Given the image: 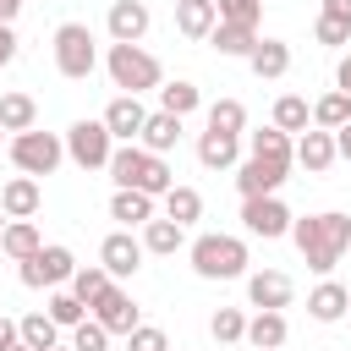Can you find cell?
Wrapping results in <instances>:
<instances>
[{"mask_svg": "<svg viewBox=\"0 0 351 351\" xmlns=\"http://www.w3.org/2000/svg\"><path fill=\"white\" fill-rule=\"evenodd\" d=\"M148 154H170L176 143H181V115H165V110H154L148 115V126H143V137H137Z\"/></svg>", "mask_w": 351, "mask_h": 351, "instance_id": "25", "label": "cell"}, {"mask_svg": "<svg viewBox=\"0 0 351 351\" xmlns=\"http://www.w3.org/2000/svg\"><path fill=\"white\" fill-rule=\"evenodd\" d=\"M66 159H71L77 170H110V159H115L110 126H104V121H77V126L66 132Z\"/></svg>", "mask_w": 351, "mask_h": 351, "instance_id": "7", "label": "cell"}, {"mask_svg": "<svg viewBox=\"0 0 351 351\" xmlns=\"http://www.w3.org/2000/svg\"><path fill=\"white\" fill-rule=\"evenodd\" d=\"M44 313H49V318H55V324H60V329H77V324H88V307H82V302H77V296H71V291H55V296H49V307H44Z\"/></svg>", "mask_w": 351, "mask_h": 351, "instance_id": "38", "label": "cell"}, {"mask_svg": "<svg viewBox=\"0 0 351 351\" xmlns=\"http://www.w3.org/2000/svg\"><path fill=\"white\" fill-rule=\"evenodd\" d=\"M11 351H33V346H11Z\"/></svg>", "mask_w": 351, "mask_h": 351, "instance_id": "50", "label": "cell"}, {"mask_svg": "<svg viewBox=\"0 0 351 351\" xmlns=\"http://www.w3.org/2000/svg\"><path fill=\"white\" fill-rule=\"evenodd\" d=\"M5 154H11V165L22 170V176H55V165L66 159V137H55V132H16L11 143H5Z\"/></svg>", "mask_w": 351, "mask_h": 351, "instance_id": "5", "label": "cell"}, {"mask_svg": "<svg viewBox=\"0 0 351 351\" xmlns=\"http://www.w3.org/2000/svg\"><path fill=\"white\" fill-rule=\"evenodd\" d=\"M335 88H340V93H351V55L335 66Z\"/></svg>", "mask_w": 351, "mask_h": 351, "instance_id": "47", "label": "cell"}, {"mask_svg": "<svg viewBox=\"0 0 351 351\" xmlns=\"http://www.w3.org/2000/svg\"><path fill=\"white\" fill-rule=\"evenodd\" d=\"M143 247L159 252V258H176V252L186 247V230H181L176 219H148V225H143Z\"/></svg>", "mask_w": 351, "mask_h": 351, "instance_id": "30", "label": "cell"}, {"mask_svg": "<svg viewBox=\"0 0 351 351\" xmlns=\"http://www.w3.org/2000/svg\"><path fill=\"white\" fill-rule=\"evenodd\" d=\"M93 66H99V49H93L88 22H60L55 27V71L82 82V77H93Z\"/></svg>", "mask_w": 351, "mask_h": 351, "instance_id": "6", "label": "cell"}, {"mask_svg": "<svg viewBox=\"0 0 351 351\" xmlns=\"http://www.w3.org/2000/svg\"><path fill=\"white\" fill-rule=\"evenodd\" d=\"M291 225H296V214H291L280 197H241V230H247V236L280 241V236H291Z\"/></svg>", "mask_w": 351, "mask_h": 351, "instance_id": "9", "label": "cell"}, {"mask_svg": "<svg viewBox=\"0 0 351 351\" xmlns=\"http://www.w3.org/2000/svg\"><path fill=\"white\" fill-rule=\"evenodd\" d=\"M110 219H121L126 230H132V225H148V219H154V197H148V192H121V186H115Z\"/></svg>", "mask_w": 351, "mask_h": 351, "instance_id": "29", "label": "cell"}, {"mask_svg": "<svg viewBox=\"0 0 351 351\" xmlns=\"http://www.w3.org/2000/svg\"><path fill=\"white\" fill-rule=\"evenodd\" d=\"M110 181L121 192H148V197H165L176 186V170L165 165V154H148L143 143H121L115 159H110Z\"/></svg>", "mask_w": 351, "mask_h": 351, "instance_id": "2", "label": "cell"}, {"mask_svg": "<svg viewBox=\"0 0 351 351\" xmlns=\"http://www.w3.org/2000/svg\"><path fill=\"white\" fill-rule=\"evenodd\" d=\"M197 104H203L197 82H165V88H159V110H165V115H181V121H186Z\"/></svg>", "mask_w": 351, "mask_h": 351, "instance_id": "36", "label": "cell"}, {"mask_svg": "<svg viewBox=\"0 0 351 351\" xmlns=\"http://www.w3.org/2000/svg\"><path fill=\"white\" fill-rule=\"evenodd\" d=\"M247 154H252V159H285V165H296V143H291L280 126L247 132Z\"/></svg>", "mask_w": 351, "mask_h": 351, "instance_id": "26", "label": "cell"}, {"mask_svg": "<svg viewBox=\"0 0 351 351\" xmlns=\"http://www.w3.org/2000/svg\"><path fill=\"white\" fill-rule=\"evenodd\" d=\"M55 351H71V346H55Z\"/></svg>", "mask_w": 351, "mask_h": 351, "instance_id": "51", "label": "cell"}, {"mask_svg": "<svg viewBox=\"0 0 351 351\" xmlns=\"http://www.w3.org/2000/svg\"><path fill=\"white\" fill-rule=\"evenodd\" d=\"M324 16H335V22H351V0H324Z\"/></svg>", "mask_w": 351, "mask_h": 351, "instance_id": "45", "label": "cell"}, {"mask_svg": "<svg viewBox=\"0 0 351 351\" xmlns=\"http://www.w3.org/2000/svg\"><path fill=\"white\" fill-rule=\"evenodd\" d=\"M291 296H296L291 274H280V269H258V274H247V302H252L258 313H285Z\"/></svg>", "mask_w": 351, "mask_h": 351, "instance_id": "13", "label": "cell"}, {"mask_svg": "<svg viewBox=\"0 0 351 351\" xmlns=\"http://www.w3.org/2000/svg\"><path fill=\"white\" fill-rule=\"evenodd\" d=\"M214 27H219L214 0H176V33L181 38H208Z\"/></svg>", "mask_w": 351, "mask_h": 351, "instance_id": "19", "label": "cell"}, {"mask_svg": "<svg viewBox=\"0 0 351 351\" xmlns=\"http://www.w3.org/2000/svg\"><path fill=\"white\" fill-rule=\"evenodd\" d=\"M126 351H170V335H165L159 324H137V329L126 335Z\"/></svg>", "mask_w": 351, "mask_h": 351, "instance_id": "41", "label": "cell"}, {"mask_svg": "<svg viewBox=\"0 0 351 351\" xmlns=\"http://www.w3.org/2000/svg\"><path fill=\"white\" fill-rule=\"evenodd\" d=\"M38 203H44V192H38L33 176H11V181L0 186V208H5V219H33Z\"/></svg>", "mask_w": 351, "mask_h": 351, "instance_id": "18", "label": "cell"}, {"mask_svg": "<svg viewBox=\"0 0 351 351\" xmlns=\"http://www.w3.org/2000/svg\"><path fill=\"white\" fill-rule=\"evenodd\" d=\"M71 351H110V329H104L99 318L77 324V329H71Z\"/></svg>", "mask_w": 351, "mask_h": 351, "instance_id": "40", "label": "cell"}, {"mask_svg": "<svg viewBox=\"0 0 351 351\" xmlns=\"http://www.w3.org/2000/svg\"><path fill=\"white\" fill-rule=\"evenodd\" d=\"M313 38H318V44H329V49H340V44H351V22H335V16H324V11H318Z\"/></svg>", "mask_w": 351, "mask_h": 351, "instance_id": "42", "label": "cell"}, {"mask_svg": "<svg viewBox=\"0 0 351 351\" xmlns=\"http://www.w3.org/2000/svg\"><path fill=\"white\" fill-rule=\"evenodd\" d=\"M16 11H22V0H0V27H11V22H16Z\"/></svg>", "mask_w": 351, "mask_h": 351, "instance_id": "48", "label": "cell"}, {"mask_svg": "<svg viewBox=\"0 0 351 351\" xmlns=\"http://www.w3.org/2000/svg\"><path fill=\"white\" fill-rule=\"evenodd\" d=\"M247 66H252V77L274 82V77L291 71V44H285V38H258V49L247 55Z\"/></svg>", "mask_w": 351, "mask_h": 351, "instance_id": "20", "label": "cell"}, {"mask_svg": "<svg viewBox=\"0 0 351 351\" xmlns=\"http://www.w3.org/2000/svg\"><path fill=\"white\" fill-rule=\"evenodd\" d=\"M346 121H351V93L329 88L324 99H313V126H318V132H340Z\"/></svg>", "mask_w": 351, "mask_h": 351, "instance_id": "32", "label": "cell"}, {"mask_svg": "<svg viewBox=\"0 0 351 351\" xmlns=\"http://www.w3.org/2000/svg\"><path fill=\"white\" fill-rule=\"evenodd\" d=\"M104 66H110V82L121 88V93H148V88H159V60L143 49V44H110V55H104Z\"/></svg>", "mask_w": 351, "mask_h": 351, "instance_id": "4", "label": "cell"}, {"mask_svg": "<svg viewBox=\"0 0 351 351\" xmlns=\"http://www.w3.org/2000/svg\"><path fill=\"white\" fill-rule=\"evenodd\" d=\"M351 313V291L340 285V280H318L313 291H307V318L313 324H340Z\"/></svg>", "mask_w": 351, "mask_h": 351, "instance_id": "15", "label": "cell"}, {"mask_svg": "<svg viewBox=\"0 0 351 351\" xmlns=\"http://www.w3.org/2000/svg\"><path fill=\"white\" fill-rule=\"evenodd\" d=\"M208 44H214L219 55H236V60H247V55L258 49V27H236V22H219V27L208 33Z\"/></svg>", "mask_w": 351, "mask_h": 351, "instance_id": "27", "label": "cell"}, {"mask_svg": "<svg viewBox=\"0 0 351 351\" xmlns=\"http://www.w3.org/2000/svg\"><path fill=\"white\" fill-rule=\"evenodd\" d=\"M335 154H340V159H351V121L335 132Z\"/></svg>", "mask_w": 351, "mask_h": 351, "instance_id": "46", "label": "cell"}, {"mask_svg": "<svg viewBox=\"0 0 351 351\" xmlns=\"http://www.w3.org/2000/svg\"><path fill=\"white\" fill-rule=\"evenodd\" d=\"M143 258H148V247H143V236H132V230H110V236L99 241V263L110 269V280L137 274V269H143Z\"/></svg>", "mask_w": 351, "mask_h": 351, "instance_id": "12", "label": "cell"}, {"mask_svg": "<svg viewBox=\"0 0 351 351\" xmlns=\"http://www.w3.org/2000/svg\"><path fill=\"white\" fill-rule=\"evenodd\" d=\"M291 181V165L285 159H241L236 165V192L241 197H280V186Z\"/></svg>", "mask_w": 351, "mask_h": 351, "instance_id": "10", "label": "cell"}, {"mask_svg": "<svg viewBox=\"0 0 351 351\" xmlns=\"http://www.w3.org/2000/svg\"><path fill=\"white\" fill-rule=\"evenodd\" d=\"M197 280H241L247 274V241L241 236H225V230H203L192 247H186Z\"/></svg>", "mask_w": 351, "mask_h": 351, "instance_id": "3", "label": "cell"}, {"mask_svg": "<svg viewBox=\"0 0 351 351\" xmlns=\"http://www.w3.org/2000/svg\"><path fill=\"white\" fill-rule=\"evenodd\" d=\"M5 225H11V219H5V208H0V236H5Z\"/></svg>", "mask_w": 351, "mask_h": 351, "instance_id": "49", "label": "cell"}, {"mask_svg": "<svg viewBox=\"0 0 351 351\" xmlns=\"http://www.w3.org/2000/svg\"><path fill=\"white\" fill-rule=\"evenodd\" d=\"M214 11H219V22L258 27V16H263V0H214Z\"/></svg>", "mask_w": 351, "mask_h": 351, "instance_id": "39", "label": "cell"}, {"mask_svg": "<svg viewBox=\"0 0 351 351\" xmlns=\"http://www.w3.org/2000/svg\"><path fill=\"white\" fill-rule=\"evenodd\" d=\"M33 126H38V104L27 93H5L0 99V132L16 137V132H33Z\"/></svg>", "mask_w": 351, "mask_h": 351, "instance_id": "33", "label": "cell"}, {"mask_svg": "<svg viewBox=\"0 0 351 351\" xmlns=\"http://www.w3.org/2000/svg\"><path fill=\"white\" fill-rule=\"evenodd\" d=\"M346 318H351V313H346Z\"/></svg>", "mask_w": 351, "mask_h": 351, "instance_id": "52", "label": "cell"}, {"mask_svg": "<svg viewBox=\"0 0 351 351\" xmlns=\"http://www.w3.org/2000/svg\"><path fill=\"white\" fill-rule=\"evenodd\" d=\"M274 126H280L285 137L313 132V104H307L302 93H280V99H274Z\"/></svg>", "mask_w": 351, "mask_h": 351, "instance_id": "23", "label": "cell"}, {"mask_svg": "<svg viewBox=\"0 0 351 351\" xmlns=\"http://www.w3.org/2000/svg\"><path fill=\"white\" fill-rule=\"evenodd\" d=\"M110 285H115V280H110V269H104V263H82V269L71 274V296H77L88 313H93V302H99Z\"/></svg>", "mask_w": 351, "mask_h": 351, "instance_id": "31", "label": "cell"}, {"mask_svg": "<svg viewBox=\"0 0 351 351\" xmlns=\"http://www.w3.org/2000/svg\"><path fill=\"white\" fill-rule=\"evenodd\" d=\"M165 219H176L181 230L197 225V219H203V192H197V186H170V192H165Z\"/></svg>", "mask_w": 351, "mask_h": 351, "instance_id": "28", "label": "cell"}, {"mask_svg": "<svg viewBox=\"0 0 351 351\" xmlns=\"http://www.w3.org/2000/svg\"><path fill=\"white\" fill-rule=\"evenodd\" d=\"M148 115H154V110H148L137 93H115V99L104 104V115H99V121L110 126V137H115V143H137V137H143V126H148Z\"/></svg>", "mask_w": 351, "mask_h": 351, "instance_id": "11", "label": "cell"}, {"mask_svg": "<svg viewBox=\"0 0 351 351\" xmlns=\"http://www.w3.org/2000/svg\"><path fill=\"white\" fill-rule=\"evenodd\" d=\"M11 60H16V33L0 27V66H11Z\"/></svg>", "mask_w": 351, "mask_h": 351, "instance_id": "44", "label": "cell"}, {"mask_svg": "<svg viewBox=\"0 0 351 351\" xmlns=\"http://www.w3.org/2000/svg\"><path fill=\"white\" fill-rule=\"evenodd\" d=\"M208 132L247 137V104H241V99H214V104H208Z\"/></svg>", "mask_w": 351, "mask_h": 351, "instance_id": "34", "label": "cell"}, {"mask_svg": "<svg viewBox=\"0 0 351 351\" xmlns=\"http://www.w3.org/2000/svg\"><path fill=\"white\" fill-rule=\"evenodd\" d=\"M148 5L143 0H115L110 5V16H104V27H110V44H143V33H148Z\"/></svg>", "mask_w": 351, "mask_h": 351, "instance_id": "14", "label": "cell"}, {"mask_svg": "<svg viewBox=\"0 0 351 351\" xmlns=\"http://www.w3.org/2000/svg\"><path fill=\"white\" fill-rule=\"evenodd\" d=\"M11 346H22V324L0 313V351H11Z\"/></svg>", "mask_w": 351, "mask_h": 351, "instance_id": "43", "label": "cell"}, {"mask_svg": "<svg viewBox=\"0 0 351 351\" xmlns=\"http://www.w3.org/2000/svg\"><path fill=\"white\" fill-rule=\"evenodd\" d=\"M291 241H296V252H302V263H307L313 274H329V269L351 252V214H340V208L307 214V219L291 225Z\"/></svg>", "mask_w": 351, "mask_h": 351, "instance_id": "1", "label": "cell"}, {"mask_svg": "<svg viewBox=\"0 0 351 351\" xmlns=\"http://www.w3.org/2000/svg\"><path fill=\"white\" fill-rule=\"evenodd\" d=\"M208 335H214L219 346H236V340H247V313H241V307H219V313L208 318Z\"/></svg>", "mask_w": 351, "mask_h": 351, "instance_id": "37", "label": "cell"}, {"mask_svg": "<svg viewBox=\"0 0 351 351\" xmlns=\"http://www.w3.org/2000/svg\"><path fill=\"white\" fill-rule=\"evenodd\" d=\"M335 159H340V154H335V132H318V126H313V132L296 137V165H302L307 176H324Z\"/></svg>", "mask_w": 351, "mask_h": 351, "instance_id": "17", "label": "cell"}, {"mask_svg": "<svg viewBox=\"0 0 351 351\" xmlns=\"http://www.w3.org/2000/svg\"><path fill=\"white\" fill-rule=\"evenodd\" d=\"M38 247H44V236H38V225H33V219H11V225H5V236H0V252H5L11 263H27Z\"/></svg>", "mask_w": 351, "mask_h": 351, "instance_id": "24", "label": "cell"}, {"mask_svg": "<svg viewBox=\"0 0 351 351\" xmlns=\"http://www.w3.org/2000/svg\"><path fill=\"white\" fill-rule=\"evenodd\" d=\"M241 159V137H225V132H203L197 137V165L203 170H230Z\"/></svg>", "mask_w": 351, "mask_h": 351, "instance_id": "21", "label": "cell"}, {"mask_svg": "<svg viewBox=\"0 0 351 351\" xmlns=\"http://www.w3.org/2000/svg\"><path fill=\"white\" fill-rule=\"evenodd\" d=\"M93 318H99V324H104L110 335H132V329L143 324V318H137V302H132V296H126L121 285H110V291H104V296L93 302Z\"/></svg>", "mask_w": 351, "mask_h": 351, "instance_id": "16", "label": "cell"}, {"mask_svg": "<svg viewBox=\"0 0 351 351\" xmlns=\"http://www.w3.org/2000/svg\"><path fill=\"white\" fill-rule=\"evenodd\" d=\"M285 335H291L285 313H252V318H247V346H252V351H280Z\"/></svg>", "mask_w": 351, "mask_h": 351, "instance_id": "22", "label": "cell"}, {"mask_svg": "<svg viewBox=\"0 0 351 351\" xmlns=\"http://www.w3.org/2000/svg\"><path fill=\"white\" fill-rule=\"evenodd\" d=\"M22 324V346H33V351H55L60 346V324L49 318V313H27V318H16Z\"/></svg>", "mask_w": 351, "mask_h": 351, "instance_id": "35", "label": "cell"}, {"mask_svg": "<svg viewBox=\"0 0 351 351\" xmlns=\"http://www.w3.org/2000/svg\"><path fill=\"white\" fill-rule=\"evenodd\" d=\"M82 263L71 258V247H60V241H49V247H38L27 263H16V274H22V285L27 291H55V285H71V274H77Z\"/></svg>", "mask_w": 351, "mask_h": 351, "instance_id": "8", "label": "cell"}]
</instances>
